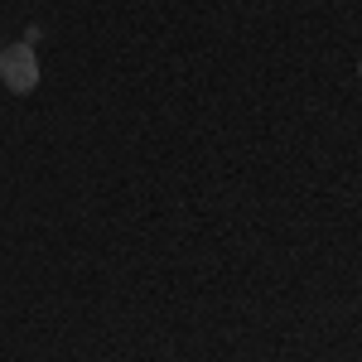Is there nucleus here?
Returning a JSON list of instances; mask_svg holds the SVG:
<instances>
[{"instance_id": "f257e3e1", "label": "nucleus", "mask_w": 362, "mask_h": 362, "mask_svg": "<svg viewBox=\"0 0 362 362\" xmlns=\"http://www.w3.org/2000/svg\"><path fill=\"white\" fill-rule=\"evenodd\" d=\"M0 83L10 87L15 97H25L39 87V54H34V44H5L0 49Z\"/></svg>"}, {"instance_id": "f03ea898", "label": "nucleus", "mask_w": 362, "mask_h": 362, "mask_svg": "<svg viewBox=\"0 0 362 362\" xmlns=\"http://www.w3.org/2000/svg\"><path fill=\"white\" fill-rule=\"evenodd\" d=\"M358 73H362V68H358Z\"/></svg>"}]
</instances>
